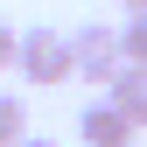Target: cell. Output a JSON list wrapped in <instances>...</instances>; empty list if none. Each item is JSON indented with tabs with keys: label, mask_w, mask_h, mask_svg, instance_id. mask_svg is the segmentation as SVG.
Here are the masks:
<instances>
[{
	"label": "cell",
	"mask_w": 147,
	"mask_h": 147,
	"mask_svg": "<svg viewBox=\"0 0 147 147\" xmlns=\"http://www.w3.org/2000/svg\"><path fill=\"white\" fill-rule=\"evenodd\" d=\"M112 70H119V28H98V21L70 28V77H84V84H105Z\"/></svg>",
	"instance_id": "obj_2"
},
{
	"label": "cell",
	"mask_w": 147,
	"mask_h": 147,
	"mask_svg": "<svg viewBox=\"0 0 147 147\" xmlns=\"http://www.w3.org/2000/svg\"><path fill=\"white\" fill-rule=\"evenodd\" d=\"M14 70L28 84H70V35L63 28H21L14 35Z\"/></svg>",
	"instance_id": "obj_1"
},
{
	"label": "cell",
	"mask_w": 147,
	"mask_h": 147,
	"mask_svg": "<svg viewBox=\"0 0 147 147\" xmlns=\"http://www.w3.org/2000/svg\"><path fill=\"white\" fill-rule=\"evenodd\" d=\"M119 7H126V14H140V7H147V0H119Z\"/></svg>",
	"instance_id": "obj_9"
},
{
	"label": "cell",
	"mask_w": 147,
	"mask_h": 147,
	"mask_svg": "<svg viewBox=\"0 0 147 147\" xmlns=\"http://www.w3.org/2000/svg\"><path fill=\"white\" fill-rule=\"evenodd\" d=\"M119 63H140V70H147V7L126 14V28H119Z\"/></svg>",
	"instance_id": "obj_5"
},
{
	"label": "cell",
	"mask_w": 147,
	"mask_h": 147,
	"mask_svg": "<svg viewBox=\"0 0 147 147\" xmlns=\"http://www.w3.org/2000/svg\"><path fill=\"white\" fill-rule=\"evenodd\" d=\"M133 133H140V126L126 119V112H112L105 98L77 112V140H84V147H133Z\"/></svg>",
	"instance_id": "obj_3"
},
{
	"label": "cell",
	"mask_w": 147,
	"mask_h": 147,
	"mask_svg": "<svg viewBox=\"0 0 147 147\" xmlns=\"http://www.w3.org/2000/svg\"><path fill=\"white\" fill-rule=\"evenodd\" d=\"M14 147H56V140H35V133H21V140H14Z\"/></svg>",
	"instance_id": "obj_8"
},
{
	"label": "cell",
	"mask_w": 147,
	"mask_h": 147,
	"mask_svg": "<svg viewBox=\"0 0 147 147\" xmlns=\"http://www.w3.org/2000/svg\"><path fill=\"white\" fill-rule=\"evenodd\" d=\"M105 105L126 112L133 126H147V70H140V63H119L112 77H105Z\"/></svg>",
	"instance_id": "obj_4"
},
{
	"label": "cell",
	"mask_w": 147,
	"mask_h": 147,
	"mask_svg": "<svg viewBox=\"0 0 147 147\" xmlns=\"http://www.w3.org/2000/svg\"><path fill=\"white\" fill-rule=\"evenodd\" d=\"M21 133H28V105L14 98V91H0V147H14Z\"/></svg>",
	"instance_id": "obj_6"
},
{
	"label": "cell",
	"mask_w": 147,
	"mask_h": 147,
	"mask_svg": "<svg viewBox=\"0 0 147 147\" xmlns=\"http://www.w3.org/2000/svg\"><path fill=\"white\" fill-rule=\"evenodd\" d=\"M0 70H14V21H0Z\"/></svg>",
	"instance_id": "obj_7"
}]
</instances>
